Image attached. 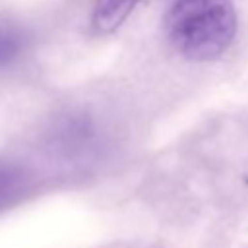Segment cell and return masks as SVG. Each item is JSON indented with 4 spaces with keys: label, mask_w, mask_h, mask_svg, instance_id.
I'll return each mask as SVG.
<instances>
[{
    "label": "cell",
    "mask_w": 248,
    "mask_h": 248,
    "mask_svg": "<svg viewBox=\"0 0 248 248\" xmlns=\"http://www.w3.org/2000/svg\"><path fill=\"white\" fill-rule=\"evenodd\" d=\"M165 33L184 58L215 60L236 35L234 6L231 0H174L165 16Z\"/></svg>",
    "instance_id": "1"
},
{
    "label": "cell",
    "mask_w": 248,
    "mask_h": 248,
    "mask_svg": "<svg viewBox=\"0 0 248 248\" xmlns=\"http://www.w3.org/2000/svg\"><path fill=\"white\" fill-rule=\"evenodd\" d=\"M140 2L141 0H97L91 16V23L95 31L97 33L116 31Z\"/></svg>",
    "instance_id": "2"
}]
</instances>
